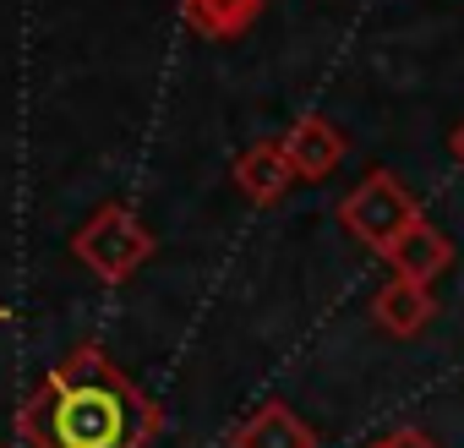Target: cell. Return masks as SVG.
I'll return each instance as SVG.
<instances>
[{"instance_id": "cell-1", "label": "cell", "mask_w": 464, "mask_h": 448, "mask_svg": "<svg viewBox=\"0 0 464 448\" xmlns=\"http://www.w3.org/2000/svg\"><path fill=\"white\" fill-rule=\"evenodd\" d=\"M164 432V404H153L99 339H82L50 366L39 394L17 410V437L28 448H148Z\"/></svg>"}, {"instance_id": "cell-2", "label": "cell", "mask_w": 464, "mask_h": 448, "mask_svg": "<svg viewBox=\"0 0 464 448\" xmlns=\"http://www.w3.org/2000/svg\"><path fill=\"white\" fill-rule=\"evenodd\" d=\"M420 197H410V186L393 170H372L361 186H350L339 197V224L377 258H388L415 224H420Z\"/></svg>"}, {"instance_id": "cell-7", "label": "cell", "mask_w": 464, "mask_h": 448, "mask_svg": "<svg viewBox=\"0 0 464 448\" xmlns=\"http://www.w3.org/2000/svg\"><path fill=\"white\" fill-rule=\"evenodd\" d=\"M372 323L388 334V339H420L426 334V323H431V312H437V301H431V290L426 285H415V279H388V285H377V296H372Z\"/></svg>"}, {"instance_id": "cell-6", "label": "cell", "mask_w": 464, "mask_h": 448, "mask_svg": "<svg viewBox=\"0 0 464 448\" xmlns=\"http://www.w3.org/2000/svg\"><path fill=\"white\" fill-rule=\"evenodd\" d=\"M229 448H317V432L295 404L263 399L236 432H229Z\"/></svg>"}, {"instance_id": "cell-10", "label": "cell", "mask_w": 464, "mask_h": 448, "mask_svg": "<svg viewBox=\"0 0 464 448\" xmlns=\"http://www.w3.org/2000/svg\"><path fill=\"white\" fill-rule=\"evenodd\" d=\"M366 448H442V443H431L420 426H393V432H382V437L366 443Z\"/></svg>"}, {"instance_id": "cell-3", "label": "cell", "mask_w": 464, "mask_h": 448, "mask_svg": "<svg viewBox=\"0 0 464 448\" xmlns=\"http://www.w3.org/2000/svg\"><path fill=\"white\" fill-rule=\"evenodd\" d=\"M153 252H159L153 230H148V224H142L126 202H99L93 219L72 236V258H77L82 268H93L104 285H126Z\"/></svg>"}, {"instance_id": "cell-8", "label": "cell", "mask_w": 464, "mask_h": 448, "mask_svg": "<svg viewBox=\"0 0 464 448\" xmlns=\"http://www.w3.org/2000/svg\"><path fill=\"white\" fill-rule=\"evenodd\" d=\"M382 263H388V268H393L399 279L431 285V279H442V274L453 268V241H448V236L437 230V224H426V219H420L415 230H410V236H404V241H399V247H393L388 258H382Z\"/></svg>"}, {"instance_id": "cell-11", "label": "cell", "mask_w": 464, "mask_h": 448, "mask_svg": "<svg viewBox=\"0 0 464 448\" xmlns=\"http://www.w3.org/2000/svg\"><path fill=\"white\" fill-rule=\"evenodd\" d=\"M448 148H453V159H459V164H464V121H459V126H453V137H448Z\"/></svg>"}, {"instance_id": "cell-9", "label": "cell", "mask_w": 464, "mask_h": 448, "mask_svg": "<svg viewBox=\"0 0 464 448\" xmlns=\"http://www.w3.org/2000/svg\"><path fill=\"white\" fill-rule=\"evenodd\" d=\"M263 6H268V0H180V23L197 39L229 44V39H241L263 17Z\"/></svg>"}, {"instance_id": "cell-5", "label": "cell", "mask_w": 464, "mask_h": 448, "mask_svg": "<svg viewBox=\"0 0 464 448\" xmlns=\"http://www.w3.org/2000/svg\"><path fill=\"white\" fill-rule=\"evenodd\" d=\"M285 153H290V164H295V180H328V175L344 164L350 142H344V131H339L328 115L306 110V115L285 131Z\"/></svg>"}, {"instance_id": "cell-4", "label": "cell", "mask_w": 464, "mask_h": 448, "mask_svg": "<svg viewBox=\"0 0 464 448\" xmlns=\"http://www.w3.org/2000/svg\"><path fill=\"white\" fill-rule=\"evenodd\" d=\"M229 180H236V191L257 208H274L285 202V191L295 186V164L285 153V137H263L252 142L246 153H236V164H229Z\"/></svg>"}, {"instance_id": "cell-12", "label": "cell", "mask_w": 464, "mask_h": 448, "mask_svg": "<svg viewBox=\"0 0 464 448\" xmlns=\"http://www.w3.org/2000/svg\"><path fill=\"white\" fill-rule=\"evenodd\" d=\"M6 317H12V312H6V307H0V323H6Z\"/></svg>"}]
</instances>
